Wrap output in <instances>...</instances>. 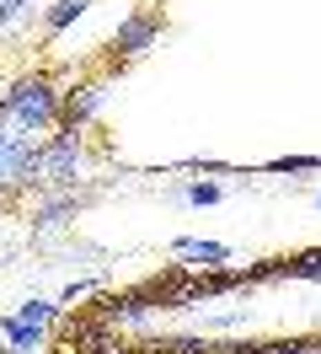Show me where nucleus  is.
I'll return each instance as SVG.
<instances>
[{"label": "nucleus", "instance_id": "nucleus-1", "mask_svg": "<svg viewBox=\"0 0 321 354\" xmlns=\"http://www.w3.org/2000/svg\"><path fill=\"white\" fill-rule=\"evenodd\" d=\"M59 118V91L48 86L43 75H27V81H11V91L0 97V124H17L21 134H38Z\"/></svg>", "mask_w": 321, "mask_h": 354}, {"label": "nucleus", "instance_id": "nucleus-2", "mask_svg": "<svg viewBox=\"0 0 321 354\" xmlns=\"http://www.w3.org/2000/svg\"><path fill=\"white\" fill-rule=\"evenodd\" d=\"M38 156H43V145L32 140V134L0 124V188L32 183V177H38Z\"/></svg>", "mask_w": 321, "mask_h": 354}, {"label": "nucleus", "instance_id": "nucleus-3", "mask_svg": "<svg viewBox=\"0 0 321 354\" xmlns=\"http://www.w3.org/2000/svg\"><path fill=\"white\" fill-rule=\"evenodd\" d=\"M38 177L43 183H75L81 177V145H75V129H59L48 145H43V156H38Z\"/></svg>", "mask_w": 321, "mask_h": 354}, {"label": "nucleus", "instance_id": "nucleus-4", "mask_svg": "<svg viewBox=\"0 0 321 354\" xmlns=\"http://www.w3.org/2000/svg\"><path fill=\"white\" fill-rule=\"evenodd\" d=\"M155 32H161V22H155V17H128V22H118L113 44L124 48V54H145V48L155 44Z\"/></svg>", "mask_w": 321, "mask_h": 354}, {"label": "nucleus", "instance_id": "nucleus-5", "mask_svg": "<svg viewBox=\"0 0 321 354\" xmlns=\"http://www.w3.org/2000/svg\"><path fill=\"white\" fill-rule=\"evenodd\" d=\"M0 333H6V349H11V354H32L43 344V328H38V322H21V317H6Z\"/></svg>", "mask_w": 321, "mask_h": 354}, {"label": "nucleus", "instance_id": "nucleus-6", "mask_svg": "<svg viewBox=\"0 0 321 354\" xmlns=\"http://www.w3.org/2000/svg\"><path fill=\"white\" fill-rule=\"evenodd\" d=\"M102 97H107L102 86H86L81 97H70V108H64V129H75V124H86V118H91V113L102 108Z\"/></svg>", "mask_w": 321, "mask_h": 354}, {"label": "nucleus", "instance_id": "nucleus-7", "mask_svg": "<svg viewBox=\"0 0 321 354\" xmlns=\"http://www.w3.org/2000/svg\"><path fill=\"white\" fill-rule=\"evenodd\" d=\"M177 258H193V263H225V258H231V247L225 242H177Z\"/></svg>", "mask_w": 321, "mask_h": 354}, {"label": "nucleus", "instance_id": "nucleus-8", "mask_svg": "<svg viewBox=\"0 0 321 354\" xmlns=\"http://www.w3.org/2000/svg\"><path fill=\"white\" fill-rule=\"evenodd\" d=\"M86 6H91V0H54V6H48V17H43V22H48V32H59V27L81 22Z\"/></svg>", "mask_w": 321, "mask_h": 354}, {"label": "nucleus", "instance_id": "nucleus-9", "mask_svg": "<svg viewBox=\"0 0 321 354\" xmlns=\"http://www.w3.org/2000/svg\"><path fill=\"white\" fill-rule=\"evenodd\" d=\"M177 199L204 209V204H220V199H225V188H220V183H193V188H177Z\"/></svg>", "mask_w": 321, "mask_h": 354}, {"label": "nucleus", "instance_id": "nucleus-10", "mask_svg": "<svg viewBox=\"0 0 321 354\" xmlns=\"http://www.w3.org/2000/svg\"><path fill=\"white\" fill-rule=\"evenodd\" d=\"M11 317H21V322H54V301H21L17 311H11Z\"/></svg>", "mask_w": 321, "mask_h": 354}, {"label": "nucleus", "instance_id": "nucleus-11", "mask_svg": "<svg viewBox=\"0 0 321 354\" xmlns=\"http://www.w3.org/2000/svg\"><path fill=\"white\" fill-rule=\"evenodd\" d=\"M289 274H295V279H321V252H305V258H295V263H289Z\"/></svg>", "mask_w": 321, "mask_h": 354}, {"label": "nucleus", "instance_id": "nucleus-12", "mask_svg": "<svg viewBox=\"0 0 321 354\" xmlns=\"http://www.w3.org/2000/svg\"><path fill=\"white\" fill-rule=\"evenodd\" d=\"M70 209H75V199H59V204H48V209L38 215V225H54L59 215H70Z\"/></svg>", "mask_w": 321, "mask_h": 354}, {"label": "nucleus", "instance_id": "nucleus-13", "mask_svg": "<svg viewBox=\"0 0 321 354\" xmlns=\"http://www.w3.org/2000/svg\"><path fill=\"white\" fill-rule=\"evenodd\" d=\"M21 6H27V0H0V27H6V22H11V17H17V11H21Z\"/></svg>", "mask_w": 321, "mask_h": 354}, {"label": "nucleus", "instance_id": "nucleus-14", "mask_svg": "<svg viewBox=\"0 0 321 354\" xmlns=\"http://www.w3.org/2000/svg\"><path fill=\"white\" fill-rule=\"evenodd\" d=\"M316 209H321V194H316Z\"/></svg>", "mask_w": 321, "mask_h": 354}]
</instances>
